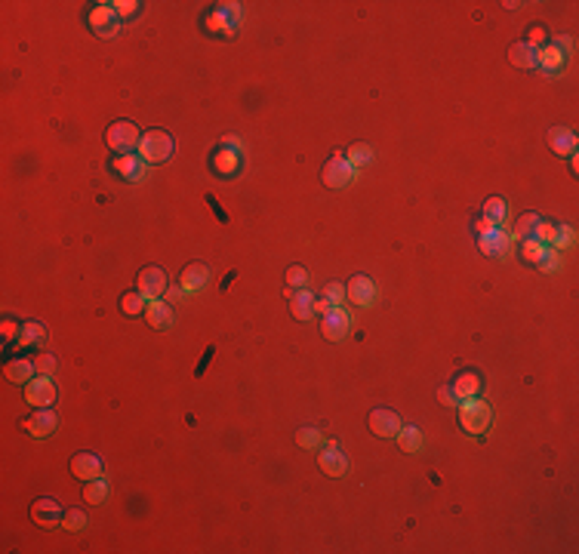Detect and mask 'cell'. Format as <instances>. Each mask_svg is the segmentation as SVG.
Listing matches in <instances>:
<instances>
[{"label": "cell", "mask_w": 579, "mask_h": 554, "mask_svg": "<svg viewBox=\"0 0 579 554\" xmlns=\"http://www.w3.org/2000/svg\"><path fill=\"white\" fill-rule=\"evenodd\" d=\"M533 237H536L539 243H545V247H549V243L555 240V225H551V222H539L536 231H533Z\"/></svg>", "instance_id": "43"}, {"label": "cell", "mask_w": 579, "mask_h": 554, "mask_svg": "<svg viewBox=\"0 0 579 554\" xmlns=\"http://www.w3.org/2000/svg\"><path fill=\"white\" fill-rule=\"evenodd\" d=\"M207 280H210V268L201 265V262H192V265H185V271L179 277V289L182 293H201L207 287Z\"/></svg>", "instance_id": "15"}, {"label": "cell", "mask_w": 579, "mask_h": 554, "mask_svg": "<svg viewBox=\"0 0 579 554\" xmlns=\"http://www.w3.org/2000/svg\"><path fill=\"white\" fill-rule=\"evenodd\" d=\"M493 228H496V222H490L487 216H484V219H478V222H475V231H478V234H490Z\"/></svg>", "instance_id": "47"}, {"label": "cell", "mask_w": 579, "mask_h": 554, "mask_svg": "<svg viewBox=\"0 0 579 554\" xmlns=\"http://www.w3.org/2000/svg\"><path fill=\"white\" fill-rule=\"evenodd\" d=\"M71 474L81 480H96L105 474V465L96 453H77V456L71 459Z\"/></svg>", "instance_id": "13"}, {"label": "cell", "mask_w": 579, "mask_h": 554, "mask_svg": "<svg viewBox=\"0 0 579 554\" xmlns=\"http://www.w3.org/2000/svg\"><path fill=\"white\" fill-rule=\"evenodd\" d=\"M561 265H564L561 249H545V256H542V262H539V268H542V271H561Z\"/></svg>", "instance_id": "37"}, {"label": "cell", "mask_w": 579, "mask_h": 554, "mask_svg": "<svg viewBox=\"0 0 579 554\" xmlns=\"http://www.w3.org/2000/svg\"><path fill=\"white\" fill-rule=\"evenodd\" d=\"M56 425H59V419L50 407H41L28 422H22V428L31 434V438H50V434L56 431Z\"/></svg>", "instance_id": "14"}, {"label": "cell", "mask_w": 579, "mask_h": 554, "mask_svg": "<svg viewBox=\"0 0 579 554\" xmlns=\"http://www.w3.org/2000/svg\"><path fill=\"white\" fill-rule=\"evenodd\" d=\"M145 318H148V327H154V329H170V327H173V308H170L167 302L148 299Z\"/></svg>", "instance_id": "17"}, {"label": "cell", "mask_w": 579, "mask_h": 554, "mask_svg": "<svg viewBox=\"0 0 579 554\" xmlns=\"http://www.w3.org/2000/svg\"><path fill=\"white\" fill-rule=\"evenodd\" d=\"M222 10H225V16L232 19L234 25H241V19H243V10H241V3H222Z\"/></svg>", "instance_id": "45"}, {"label": "cell", "mask_w": 579, "mask_h": 554, "mask_svg": "<svg viewBox=\"0 0 579 554\" xmlns=\"http://www.w3.org/2000/svg\"><path fill=\"white\" fill-rule=\"evenodd\" d=\"M145 302H148V299H145V296L139 293V289H136V293H127V296H123V299H121V308H123V314L136 318V314H142L145 308H148Z\"/></svg>", "instance_id": "33"}, {"label": "cell", "mask_w": 579, "mask_h": 554, "mask_svg": "<svg viewBox=\"0 0 579 554\" xmlns=\"http://www.w3.org/2000/svg\"><path fill=\"white\" fill-rule=\"evenodd\" d=\"M438 400L444 407H456L459 404V398H456V391H453V388H438Z\"/></svg>", "instance_id": "44"}, {"label": "cell", "mask_w": 579, "mask_h": 554, "mask_svg": "<svg viewBox=\"0 0 579 554\" xmlns=\"http://www.w3.org/2000/svg\"><path fill=\"white\" fill-rule=\"evenodd\" d=\"M90 28L96 31L99 37H114L121 22H117V12L111 3H99L93 12H90Z\"/></svg>", "instance_id": "7"}, {"label": "cell", "mask_w": 579, "mask_h": 554, "mask_svg": "<svg viewBox=\"0 0 579 554\" xmlns=\"http://www.w3.org/2000/svg\"><path fill=\"white\" fill-rule=\"evenodd\" d=\"M34 360H10V364L3 367V376L10 382H16V385H28L31 376H34Z\"/></svg>", "instance_id": "22"}, {"label": "cell", "mask_w": 579, "mask_h": 554, "mask_svg": "<svg viewBox=\"0 0 579 554\" xmlns=\"http://www.w3.org/2000/svg\"><path fill=\"white\" fill-rule=\"evenodd\" d=\"M352 179H354V167L348 163V157L333 154L324 167V185L327 188H345Z\"/></svg>", "instance_id": "4"}, {"label": "cell", "mask_w": 579, "mask_h": 554, "mask_svg": "<svg viewBox=\"0 0 579 554\" xmlns=\"http://www.w3.org/2000/svg\"><path fill=\"white\" fill-rule=\"evenodd\" d=\"M207 25H210L213 31H219V34H234V28H238V25H234L232 19L225 16V10H222V6H219L216 12H210V16H207Z\"/></svg>", "instance_id": "31"}, {"label": "cell", "mask_w": 579, "mask_h": 554, "mask_svg": "<svg viewBox=\"0 0 579 554\" xmlns=\"http://www.w3.org/2000/svg\"><path fill=\"white\" fill-rule=\"evenodd\" d=\"M31 517H34V524L37 526H43V530H50V526H59L62 524V517H65V511L59 508L56 499H37L34 505H31Z\"/></svg>", "instance_id": "8"}, {"label": "cell", "mask_w": 579, "mask_h": 554, "mask_svg": "<svg viewBox=\"0 0 579 554\" xmlns=\"http://www.w3.org/2000/svg\"><path fill=\"white\" fill-rule=\"evenodd\" d=\"M398 444H400V450H404V453H419V447H423V434H419L416 425H400Z\"/></svg>", "instance_id": "26"}, {"label": "cell", "mask_w": 579, "mask_h": 554, "mask_svg": "<svg viewBox=\"0 0 579 554\" xmlns=\"http://www.w3.org/2000/svg\"><path fill=\"white\" fill-rule=\"evenodd\" d=\"M370 161H373V148H370V145L358 142V145L348 148V163H352V167H367Z\"/></svg>", "instance_id": "34"}, {"label": "cell", "mask_w": 579, "mask_h": 554, "mask_svg": "<svg viewBox=\"0 0 579 554\" xmlns=\"http://www.w3.org/2000/svg\"><path fill=\"white\" fill-rule=\"evenodd\" d=\"M545 243H539L536 237H524V243H521V256H524V262H530V265H539L542 262V256H545Z\"/></svg>", "instance_id": "28"}, {"label": "cell", "mask_w": 579, "mask_h": 554, "mask_svg": "<svg viewBox=\"0 0 579 554\" xmlns=\"http://www.w3.org/2000/svg\"><path fill=\"white\" fill-rule=\"evenodd\" d=\"M225 148H234V151H241V138L228 136V138H225Z\"/></svg>", "instance_id": "49"}, {"label": "cell", "mask_w": 579, "mask_h": 554, "mask_svg": "<svg viewBox=\"0 0 579 554\" xmlns=\"http://www.w3.org/2000/svg\"><path fill=\"white\" fill-rule=\"evenodd\" d=\"M145 167H148V163H145L139 154H121V157L114 161V170H117V173H121L127 182H142V179H145Z\"/></svg>", "instance_id": "16"}, {"label": "cell", "mask_w": 579, "mask_h": 554, "mask_svg": "<svg viewBox=\"0 0 579 554\" xmlns=\"http://www.w3.org/2000/svg\"><path fill=\"white\" fill-rule=\"evenodd\" d=\"M139 138H142L139 130H136V123H130V121H117L105 130V142H108V148L117 151V154H127V151L139 148Z\"/></svg>", "instance_id": "3"}, {"label": "cell", "mask_w": 579, "mask_h": 554, "mask_svg": "<svg viewBox=\"0 0 579 554\" xmlns=\"http://www.w3.org/2000/svg\"><path fill=\"white\" fill-rule=\"evenodd\" d=\"M505 209H509V207H505V201H502V197H487V203H484V216H487L490 222H496V225H499V222L505 219Z\"/></svg>", "instance_id": "35"}, {"label": "cell", "mask_w": 579, "mask_h": 554, "mask_svg": "<svg viewBox=\"0 0 579 554\" xmlns=\"http://www.w3.org/2000/svg\"><path fill=\"white\" fill-rule=\"evenodd\" d=\"M542 41H545V28H542V25H533V28H530V37H527V41H524V43H530V46H539Z\"/></svg>", "instance_id": "46"}, {"label": "cell", "mask_w": 579, "mask_h": 554, "mask_svg": "<svg viewBox=\"0 0 579 554\" xmlns=\"http://www.w3.org/2000/svg\"><path fill=\"white\" fill-rule=\"evenodd\" d=\"M12 336H16V323H12V320H3V339L10 342Z\"/></svg>", "instance_id": "48"}, {"label": "cell", "mask_w": 579, "mask_h": 554, "mask_svg": "<svg viewBox=\"0 0 579 554\" xmlns=\"http://www.w3.org/2000/svg\"><path fill=\"white\" fill-rule=\"evenodd\" d=\"M34 369H37V376H52L56 373V358L47 351H41L37 354V360H34Z\"/></svg>", "instance_id": "38"}, {"label": "cell", "mask_w": 579, "mask_h": 554, "mask_svg": "<svg viewBox=\"0 0 579 554\" xmlns=\"http://www.w3.org/2000/svg\"><path fill=\"white\" fill-rule=\"evenodd\" d=\"M43 342H47V327L37 320H28L19 327V345H37L43 348Z\"/></svg>", "instance_id": "24"}, {"label": "cell", "mask_w": 579, "mask_h": 554, "mask_svg": "<svg viewBox=\"0 0 579 554\" xmlns=\"http://www.w3.org/2000/svg\"><path fill=\"white\" fill-rule=\"evenodd\" d=\"M511 247V234L502 228H493L490 234H481V253L487 256H502Z\"/></svg>", "instance_id": "20"}, {"label": "cell", "mask_w": 579, "mask_h": 554, "mask_svg": "<svg viewBox=\"0 0 579 554\" xmlns=\"http://www.w3.org/2000/svg\"><path fill=\"white\" fill-rule=\"evenodd\" d=\"M25 400H28L31 407H52V400H56V385H52L50 376H37V379H31L28 385H25Z\"/></svg>", "instance_id": "5"}, {"label": "cell", "mask_w": 579, "mask_h": 554, "mask_svg": "<svg viewBox=\"0 0 579 554\" xmlns=\"http://www.w3.org/2000/svg\"><path fill=\"white\" fill-rule=\"evenodd\" d=\"M170 289V280H167V271H161V268L148 265L139 271V293L145 299H161L163 293Z\"/></svg>", "instance_id": "6"}, {"label": "cell", "mask_w": 579, "mask_h": 554, "mask_svg": "<svg viewBox=\"0 0 579 554\" xmlns=\"http://www.w3.org/2000/svg\"><path fill=\"white\" fill-rule=\"evenodd\" d=\"M539 216L536 213H524V216H518V222H515V231H511V237H533V231H536L539 225Z\"/></svg>", "instance_id": "32"}, {"label": "cell", "mask_w": 579, "mask_h": 554, "mask_svg": "<svg viewBox=\"0 0 579 554\" xmlns=\"http://www.w3.org/2000/svg\"><path fill=\"white\" fill-rule=\"evenodd\" d=\"M348 327H352V318H348L342 308H330V311L324 314V320H321V333L327 336L330 342H339L348 336Z\"/></svg>", "instance_id": "11"}, {"label": "cell", "mask_w": 579, "mask_h": 554, "mask_svg": "<svg viewBox=\"0 0 579 554\" xmlns=\"http://www.w3.org/2000/svg\"><path fill=\"white\" fill-rule=\"evenodd\" d=\"M287 299H290V311H293V318L296 320H308V318H314V296L312 293H305V289H299V293H290L287 289Z\"/></svg>", "instance_id": "19"}, {"label": "cell", "mask_w": 579, "mask_h": 554, "mask_svg": "<svg viewBox=\"0 0 579 554\" xmlns=\"http://www.w3.org/2000/svg\"><path fill=\"white\" fill-rule=\"evenodd\" d=\"M555 243L558 249H564V247H570L573 243V231H570V225H555Z\"/></svg>", "instance_id": "42"}, {"label": "cell", "mask_w": 579, "mask_h": 554, "mask_svg": "<svg viewBox=\"0 0 579 554\" xmlns=\"http://www.w3.org/2000/svg\"><path fill=\"white\" fill-rule=\"evenodd\" d=\"M549 145L555 154H567V157L576 154V136H573V130H567V127L549 130Z\"/></svg>", "instance_id": "18"}, {"label": "cell", "mask_w": 579, "mask_h": 554, "mask_svg": "<svg viewBox=\"0 0 579 554\" xmlns=\"http://www.w3.org/2000/svg\"><path fill=\"white\" fill-rule=\"evenodd\" d=\"M216 170H219V173H225V176L238 173V170H241V151H234V148L219 151V154H216Z\"/></svg>", "instance_id": "27"}, {"label": "cell", "mask_w": 579, "mask_h": 554, "mask_svg": "<svg viewBox=\"0 0 579 554\" xmlns=\"http://www.w3.org/2000/svg\"><path fill=\"white\" fill-rule=\"evenodd\" d=\"M318 462H321V468H324V474H330V478H342V474L348 471V456L342 453V447H339V444H327V447H321Z\"/></svg>", "instance_id": "9"}, {"label": "cell", "mask_w": 579, "mask_h": 554, "mask_svg": "<svg viewBox=\"0 0 579 554\" xmlns=\"http://www.w3.org/2000/svg\"><path fill=\"white\" fill-rule=\"evenodd\" d=\"M305 280H308V271L302 265H290L287 268V283H290V287H305Z\"/></svg>", "instance_id": "41"}, {"label": "cell", "mask_w": 579, "mask_h": 554, "mask_svg": "<svg viewBox=\"0 0 579 554\" xmlns=\"http://www.w3.org/2000/svg\"><path fill=\"white\" fill-rule=\"evenodd\" d=\"M564 62H567L564 50H558V46L551 43V46H542V50H539L536 68H542L545 74H558V71H564Z\"/></svg>", "instance_id": "21"}, {"label": "cell", "mask_w": 579, "mask_h": 554, "mask_svg": "<svg viewBox=\"0 0 579 554\" xmlns=\"http://www.w3.org/2000/svg\"><path fill=\"white\" fill-rule=\"evenodd\" d=\"M493 422V410L484 400H463V410H459V425L469 434H484Z\"/></svg>", "instance_id": "2"}, {"label": "cell", "mask_w": 579, "mask_h": 554, "mask_svg": "<svg viewBox=\"0 0 579 554\" xmlns=\"http://www.w3.org/2000/svg\"><path fill=\"white\" fill-rule=\"evenodd\" d=\"M453 391H456L459 400H469L481 391V376L478 373H463L456 382H453Z\"/></svg>", "instance_id": "25"}, {"label": "cell", "mask_w": 579, "mask_h": 554, "mask_svg": "<svg viewBox=\"0 0 579 554\" xmlns=\"http://www.w3.org/2000/svg\"><path fill=\"white\" fill-rule=\"evenodd\" d=\"M83 499H87V502H93V505H102L105 499H108V484H105L102 478L87 480V490H83Z\"/></svg>", "instance_id": "30"}, {"label": "cell", "mask_w": 579, "mask_h": 554, "mask_svg": "<svg viewBox=\"0 0 579 554\" xmlns=\"http://www.w3.org/2000/svg\"><path fill=\"white\" fill-rule=\"evenodd\" d=\"M400 416L394 413V410H373L370 413V431L376 434V438H398V431H400Z\"/></svg>", "instance_id": "10"}, {"label": "cell", "mask_w": 579, "mask_h": 554, "mask_svg": "<svg viewBox=\"0 0 579 554\" xmlns=\"http://www.w3.org/2000/svg\"><path fill=\"white\" fill-rule=\"evenodd\" d=\"M111 6H114L117 19H133L142 3H136V0H117V3H111Z\"/></svg>", "instance_id": "40"}, {"label": "cell", "mask_w": 579, "mask_h": 554, "mask_svg": "<svg viewBox=\"0 0 579 554\" xmlns=\"http://www.w3.org/2000/svg\"><path fill=\"white\" fill-rule=\"evenodd\" d=\"M345 296L354 302V305L360 308H370L373 299H376V287H373V280L367 274H354L352 283L345 287Z\"/></svg>", "instance_id": "12"}, {"label": "cell", "mask_w": 579, "mask_h": 554, "mask_svg": "<svg viewBox=\"0 0 579 554\" xmlns=\"http://www.w3.org/2000/svg\"><path fill=\"white\" fill-rule=\"evenodd\" d=\"M509 59H511V65H518V68H536L539 50H536V46H530V43H511Z\"/></svg>", "instance_id": "23"}, {"label": "cell", "mask_w": 579, "mask_h": 554, "mask_svg": "<svg viewBox=\"0 0 579 554\" xmlns=\"http://www.w3.org/2000/svg\"><path fill=\"white\" fill-rule=\"evenodd\" d=\"M324 299L330 302L333 308H339V302L345 299V287H342V283H336V280L327 283V287H324Z\"/></svg>", "instance_id": "39"}, {"label": "cell", "mask_w": 579, "mask_h": 554, "mask_svg": "<svg viewBox=\"0 0 579 554\" xmlns=\"http://www.w3.org/2000/svg\"><path fill=\"white\" fill-rule=\"evenodd\" d=\"M62 526H65V530H71V533L83 530V526H87V514H83L81 508H68L65 517H62Z\"/></svg>", "instance_id": "36"}, {"label": "cell", "mask_w": 579, "mask_h": 554, "mask_svg": "<svg viewBox=\"0 0 579 554\" xmlns=\"http://www.w3.org/2000/svg\"><path fill=\"white\" fill-rule=\"evenodd\" d=\"M173 136L167 130H148L142 138H139V157L145 163H167L173 157Z\"/></svg>", "instance_id": "1"}, {"label": "cell", "mask_w": 579, "mask_h": 554, "mask_svg": "<svg viewBox=\"0 0 579 554\" xmlns=\"http://www.w3.org/2000/svg\"><path fill=\"white\" fill-rule=\"evenodd\" d=\"M296 440H299L302 450H321V444H324V438H321V431L314 425H305L296 431Z\"/></svg>", "instance_id": "29"}]
</instances>
